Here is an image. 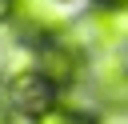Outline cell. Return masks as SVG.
I'll use <instances>...</instances> for the list:
<instances>
[{
	"instance_id": "6da1fadb",
	"label": "cell",
	"mask_w": 128,
	"mask_h": 124,
	"mask_svg": "<svg viewBox=\"0 0 128 124\" xmlns=\"http://www.w3.org/2000/svg\"><path fill=\"white\" fill-rule=\"evenodd\" d=\"M36 68L44 72V80H48L56 92H64V88H72V84L84 76V68H88L84 44L72 40V32L48 36V40L36 44Z\"/></svg>"
},
{
	"instance_id": "7a4b0ae2",
	"label": "cell",
	"mask_w": 128,
	"mask_h": 124,
	"mask_svg": "<svg viewBox=\"0 0 128 124\" xmlns=\"http://www.w3.org/2000/svg\"><path fill=\"white\" fill-rule=\"evenodd\" d=\"M4 96H8V108L24 112L28 120H36L48 104H56V88L44 80V72L36 64L16 68V72H4Z\"/></svg>"
},
{
	"instance_id": "3957f363",
	"label": "cell",
	"mask_w": 128,
	"mask_h": 124,
	"mask_svg": "<svg viewBox=\"0 0 128 124\" xmlns=\"http://www.w3.org/2000/svg\"><path fill=\"white\" fill-rule=\"evenodd\" d=\"M84 36L100 52H124L128 48V8L116 0H96L84 12Z\"/></svg>"
},
{
	"instance_id": "277c9868",
	"label": "cell",
	"mask_w": 128,
	"mask_h": 124,
	"mask_svg": "<svg viewBox=\"0 0 128 124\" xmlns=\"http://www.w3.org/2000/svg\"><path fill=\"white\" fill-rule=\"evenodd\" d=\"M32 124H96V120H88L84 112H76V108H68V104H48Z\"/></svg>"
},
{
	"instance_id": "5b68a950",
	"label": "cell",
	"mask_w": 128,
	"mask_h": 124,
	"mask_svg": "<svg viewBox=\"0 0 128 124\" xmlns=\"http://www.w3.org/2000/svg\"><path fill=\"white\" fill-rule=\"evenodd\" d=\"M20 16V0H0V24H16Z\"/></svg>"
},
{
	"instance_id": "8992f818",
	"label": "cell",
	"mask_w": 128,
	"mask_h": 124,
	"mask_svg": "<svg viewBox=\"0 0 128 124\" xmlns=\"http://www.w3.org/2000/svg\"><path fill=\"white\" fill-rule=\"evenodd\" d=\"M0 124H8V96H4V88H0Z\"/></svg>"
},
{
	"instance_id": "52a82bcc",
	"label": "cell",
	"mask_w": 128,
	"mask_h": 124,
	"mask_svg": "<svg viewBox=\"0 0 128 124\" xmlns=\"http://www.w3.org/2000/svg\"><path fill=\"white\" fill-rule=\"evenodd\" d=\"M116 4H124V8H128V0H116Z\"/></svg>"
},
{
	"instance_id": "ba28073f",
	"label": "cell",
	"mask_w": 128,
	"mask_h": 124,
	"mask_svg": "<svg viewBox=\"0 0 128 124\" xmlns=\"http://www.w3.org/2000/svg\"><path fill=\"white\" fill-rule=\"evenodd\" d=\"M56 4H60V0H56Z\"/></svg>"
}]
</instances>
